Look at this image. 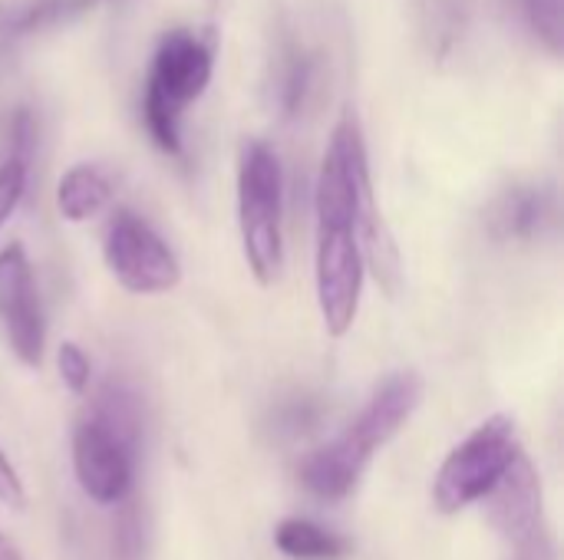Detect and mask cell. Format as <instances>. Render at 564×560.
<instances>
[{
    "instance_id": "7",
    "label": "cell",
    "mask_w": 564,
    "mask_h": 560,
    "mask_svg": "<svg viewBox=\"0 0 564 560\" xmlns=\"http://www.w3.org/2000/svg\"><path fill=\"white\" fill-rule=\"evenodd\" d=\"M102 257L109 274L129 290L142 297L169 294L182 281V267L175 251L165 244V238L142 221L132 211H116L106 224L102 238Z\"/></svg>"
},
{
    "instance_id": "12",
    "label": "cell",
    "mask_w": 564,
    "mask_h": 560,
    "mask_svg": "<svg viewBox=\"0 0 564 560\" xmlns=\"http://www.w3.org/2000/svg\"><path fill=\"white\" fill-rule=\"evenodd\" d=\"M274 548L291 560H340L350 541L311 518H284L274 528Z\"/></svg>"
},
{
    "instance_id": "21",
    "label": "cell",
    "mask_w": 564,
    "mask_h": 560,
    "mask_svg": "<svg viewBox=\"0 0 564 560\" xmlns=\"http://www.w3.org/2000/svg\"><path fill=\"white\" fill-rule=\"evenodd\" d=\"M0 560H23L20 558V551L3 538V531H0Z\"/></svg>"
},
{
    "instance_id": "4",
    "label": "cell",
    "mask_w": 564,
    "mask_h": 560,
    "mask_svg": "<svg viewBox=\"0 0 564 560\" xmlns=\"http://www.w3.org/2000/svg\"><path fill=\"white\" fill-rule=\"evenodd\" d=\"M215 53L218 40L208 26H178L155 46L142 96V119L152 142L169 155L182 152L178 119L208 89Z\"/></svg>"
},
{
    "instance_id": "17",
    "label": "cell",
    "mask_w": 564,
    "mask_h": 560,
    "mask_svg": "<svg viewBox=\"0 0 564 560\" xmlns=\"http://www.w3.org/2000/svg\"><path fill=\"white\" fill-rule=\"evenodd\" d=\"M56 366H59V380L66 383V389H69V393L83 396V393L89 389V380H93V363H89V356L83 353V347H76L73 340L59 343Z\"/></svg>"
},
{
    "instance_id": "9",
    "label": "cell",
    "mask_w": 564,
    "mask_h": 560,
    "mask_svg": "<svg viewBox=\"0 0 564 560\" xmlns=\"http://www.w3.org/2000/svg\"><path fill=\"white\" fill-rule=\"evenodd\" d=\"M489 515H492V528L499 531L506 548H512L522 538L545 528L542 482H539V475H535V469H532V462L525 455H519L512 462V469L506 472V479L492 488Z\"/></svg>"
},
{
    "instance_id": "14",
    "label": "cell",
    "mask_w": 564,
    "mask_h": 560,
    "mask_svg": "<svg viewBox=\"0 0 564 560\" xmlns=\"http://www.w3.org/2000/svg\"><path fill=\"white\" fill-rule=\"evenodd\" d=\"M314 76H317V59L307 50L294 46L284 53L281 83H278V99H281L284 116L304 112V102L311 99V89H314Z\"/></svg>"
},
{
    "instance_id": "3",
    "label": "cell",
    "mask_w": 564,
    "mask_h": 560,
    "mask_svg": "<svg viewBox=\"0 0 564 560\" xmlns=\"http://www.w3.org/2000/svg\"><path fill=\"white\" fill-rule=\"evenodd\" d=\"M139 459V406L122 383H106L73 429V472L96 505L129 498Z\"/></svg>"
},
{
    "instance_id": "11",
    "label": "cell",
    "mask_w": 564,
    "mask_h": 560,
    "mask_svg": "<svg viewBox=\"0 0 564 560\" xmlns=\"http://www.w3.org/2000/svg\"><path fill=\"white\" fill-rule=\"evenodd\" d=\"M112 198V185L109 178L96 168V165H73L63 172L59 185H56V208L66 221L83 224L89 218H96Z\"/></svg>"
},
{
    "instance_id": "1",
    "label": "cell",
    "mask_w": 564,
    "mask_h": 560,
    "mask_svg": "<svg viewBox=\"0 0 564 560\" xmlns=\"http://www.w3.org/2000/svg\"><path fill=\"white\" fill-rule=\"evenodd\" d=\"M317 248H314V287L324 327L330 337H344L360 310L364 264L373 267L387 290H397L400 257L380 221L373 201V182L367 165V145L357 119L347 112L324 152L317 191Z\"/></svg>"
},
{
    "instance_id": "8",
    "label": "cell",
    "mask_w": 564,
    "mask_h": 560,
    "mask_svg": "<svg viewBox=\"0 0 564 560\" xmlns=\"http://www.w3.org/2000/svg\"><path fill=\"white\" fill-rule=\"evenodd\" d=\"M0 330L23 366L43 363L46 320L23 244H7L0 251Z\"/></svg>"
},
{
    "instance_id": "20",
    "label": "cell",
    "mask_w": 564,
    "mask_h": 560,
    "mask_svg": "<svg viewBox=\"0 0 564 560\" xmlns=\"http://www.w3.org/2000/svg\"><path fill=\"white\" fill-rule=\"evenodd\" d=\"M281 422H284L288 432H304V429H311V422H314V409H307V403H294V406L284 409Z\"/></svg>"
},
{
    "instance_id": "13",
    "label": "cell",
    "mask_w": 564,
    "mask_h": 560,
    "mask_svg": "<svg viewBox=\"0 0 564 560\" xmlns=\"http://www.w3.org/2000/svg\"><path fill=\"white\" fill-rule=\"evenodd\" d=\"M89 0H13L0 7V30L7 36L33 33L46 23H56L63 17H73L86 7Z\"/></svg>"
},
{
    "instance_id": "19",
    "label": "cell",
    "mask_w": 564,
    "mask_h": 560,
    "mask_svg": "<svg viewBox=\"0 0 564 560\" xmlns=\"http://www.w3.org/2000/svg\"><path fill=\"white\" fill-rule=\"evenodd\" d=\"M0 505H10V508H23V505H26L23 479H20V472L13 469V462L3 455V449H0Z\"/></svg>"
},
{
    "instance_id": "10",
    "label": "cell",
    "mask_w": 564,
    "mask_h": 560,
    "mask_svg": "<svg viewBox=\"0 0 564 560\" xmlns=\"http://www.w3.org/2000/svg\"><path fill=\"white\" fill-rule=\"evenodd\" d=\"M552 218V198L539 185H516L502 191L489 211V231L499 241H529L545 231Z\"/></svg>"
},
{
    "instance_id": "6",
    "label": "cell",
    "mask_w": 564,
    "mask_h": 560,
    "mask_svg": "<svg viewBox=\"0 0 564 560\" xmlns=\"http://www.w3.org/2000/svg\"><path fill=\"white\" fill-rule=\"evenodd\" d=\"M519 455L522 446L516 419L506 413L489 416L440 465L433 482V508L440 515H459L469 505L489 498Z\"/></svg>"
},
{
    "instance_id": "18",
    "label": "cell",
    "mask_w": 564,
    "mask_h": 560,
    "mask_svg": "<svg viewBox=\"0 0 564 560\" xmlns=\"http://www.w3.org/2000/svg\"><path fill=\"white\" fill-rule=\"evenodd\" d=\"M506 560H558V551H555V541H552V531L549 525L539 528L535 535L522 538L519 545L509 548V558Z\"/></svg>"
},
{
    "instance_id": "2",
    "label": "cell",
    "mask_w": 564,
    "mask_h": 560,
    "mask_svg": "<svg viewBox=\"0 0 564 560\" xmlns=\"http://www.w3.org/2000/svg\"><path fill=\"white\" fill-rule=\"evenodd\" d=\"M420 403H423V380L413 370L390 373L373 389L360 416L337 439H330L327 446H321L301 462L297 472L301 485L321 502L347 498L357 488L367 465L373 462L377 449L387 446L410 422Z\"/></svg>"
},
{
    "instance_id": "15",
    "label": "cell",
    "mask_w": 564,
    "mask_h": 560,
    "mask_svg": "<svg viewBox=\"0 0 564 560\" xmlns=\"http://www.w3.org/2000/svg\"><path fill=\"white\" fill-rule=\"evenodd\" d=\"M522 13L532 26V33L552 50L562 53L564 43V10L562 0H522Z\"/></svg>"
},
{
    "instance_id": "5",
    "label": "cell",
    "mask_w": 564,
    "mask_h": 560,
    "mask_svg": "<svg viewBox=\"0 0 564 560\" xmlns=\"http://www.w3.org/2000/svg\"><path fill=\"white\" fill-rule=\"evenodd\" d=\"M238 231L248 271L271 287L284 267V175L278 152L251 139L238 158Z\"/></svg>"
},
{
    "instance_id": "16",
    "label": "cell",
    "mask_w": 564,
    "mask_h": 560,
    "mask_svg": "<svg viewBox=\"0 0 564 560\" xmlns=\"http://www.w3.org/2000/svg\"><path fill=\"white\" fill-rule=\"evenodd\" d=\"M26 191V158L7 155L0 162V228L10 221V215L17 211L20 198Z\"/></svg>"
}]
</instances>
